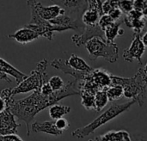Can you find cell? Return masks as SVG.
Instances as JSON below:
<instances>
[{
  "mask_svg": "<svg viewBox=\"0 0 147 141\" xmlns=\"http://www.w3.org/2000/svg\"><path fill=\"white\" fill-rule=\"evenodd\" d=\"M78 81L74 80L67 83L64 89L59 91H54L51 96H43L40 90L33 91V93L26 98L21 100H15L11 98L6 102L7 107L15 117L25 122L27 127V135L30 134V123L34 116L47 108L57 104L60 100L75 95H79L78 87Z\"/></svg>",
  "mask_w": 147,
  "mask_h": 141,
  "instance_id": "6da1fadb",
  "label": "cell"
},
{
  "mask_svg": "<svg viewBox=\"0 0 147 141\" xmlns=\"http://www.w3.org/2000/svg\"><path fill=\"white\" fill-rule=\"evenodd\" d=\"M47 65L48 61L46 59L38 62L36 68L33 70L25 79H23L15 88H7L3 90L0 96L5 102H8L17 94L39 90L41 86L47 82V73L46 72Z\"/></svg>",
  "mask_w": 147,
  "mask_h": 141,
  "instance_id": "7a4b0ae2",
  "label": "cell"
},
{
  "mask_svg": "<svg viewBox=\"0 0 147 141\" xmlns=\"http://www.w3.org/2000/svg\"><path fill=\"white\" fill-rule=\"evenodd\" d=\"M112 85H120L123 88V96L137 103L140 107L146 99L147 84L144 79L143 68H140L132 78H121L111 74Z\"/></svg>",
  "mask_w": 147,
  "mask_h": 141,
  "instance_id": "3957f363",
  "label": "cell"
},
{
  "mask_svg": "<svg viewBox=\"0 0 147 141\" xmlns=\"http://www.w3.org/2000/svg\"><path fill=\"white\" fill-rule=\"evenodd\" d=\"M134 103H135V102L131 100L125 103L112 105L105 112L101 114L97 118H96L92 122H90V124H88L85 127L78 128L75 131H73L71 135L78 139H84V138L89 136L90 134L94 133L96 129H98L102 126L105 125L106 123H108L110 121L114 120L115 118L118 117L122 113L128 110Z\"/></svg>",
  "mask_w": 147,
  "mask_h": 141,
  "instance_id": "277c9868",
  "label": "cell"
},
{
  "mask_svg": "<svg viewBox=\"0 0 147 141\" xmlns=\"http://www.w3.org/2000/svg\"><path fill=\"white\" fill-rule=\"evenodd\" d=\"M91 60L103 58L109 63H115L119 58V47L115 42L109 43L104 38L94 37L84 45Z\"/></svg>",
  "mask_w": 147,
  "mask_h": 141,
  "instance_id": "5b68a950",
  "label": "cell"
},
{
  "mask_svg": "<svg viewBox=\"0 0 147 141\" xmlns=\"http://www.w3.org/2000/svg\"><path fill=\"white\" fill-rule=\"evenodd\" d=\"M27 4L29 6L30 9H34L42 19L48 22L59 16L66 15L65 10L56 4L45 7L36 0H28Z\"/></svg>",
  "mask_w": 147,
  "mask_h": 141,
  "instance_id": "8992f818",
  "label": "cell"
},
{
  "mask_svg": "<svg viewBox=\"0 0 147 141\" xmlns=\"http://www.w3.org/2000/svg\"><path fill=\"white\" fill-rule=\"evenodd\" d=\"M54 4L64 9L66 15L75 18L81 19L83 13L88 8V0H51Z\"/></svg>",
  "mask_w": 147,
  "mask_h": 141,
  "instance_id": "52a82bcc",
  "label": "cell"
},
{
  "mask_svg": "<svg viewBox=\"0 0 147 141\" xmlns=\"http://www.w3.org/2000/svg\"><path fill=\"white\" fill-rule=\"evenodd\" d=\"M146 46L143 43L140 34H134L133 40L130 47L123 51V59L127 62H133L136 59L139 64H142V56L146 51Z\"/></svg>",
  "mask_w": 147,
  "mask_h": 141,
  "instance_id": "ba28073f",
  "label": "cell"
},
{
  "mask_svg": "<svg viewBox=\"0 0 147 141\" xmlns=\"http://www.w3.org/2000/svg\"><path fill=\"white\" fill-rule=\"evenodd\" d=\"M21 124L16 122L15 115L8 107L3 112L0 113V135L16 134Z\"/></svg>",
  "mask_w": 147,
  "mask_h": 141,
  "instance_id": "9c48e42d",
  "label": "cell"
},
{
  "mask_svg": "<svg viewBox=\"0 0 147 141\" xmlns=\"http://www.w3.org/2000/svg\"><path fill=\"white\" fill-rule=\"evenodd\" d=\"M94 37L104 38V32L102 30V28L99 27L98 24L93 27L85 26L84 31L80 34H76L71 36V40L77 47H81L85 45L87 41H89L90 39Z\"/></svg>",
  "mask_w": 147,
  "mask_h": 141,
  "instance_id": "30bf717a",
  "label": "cell"
},
{
  "mask_svg": "<svg viewBox=\"0 0 147 141\" xmlns=\"http://www.w3.org/2000/svg\"><path fill=\"white\" fill-rule=\"evenodd\" d=\"M8 75L13 77L17 84H20L28 76L21 72L19 70H17L16 67L11 65L4 59L0 58V79L4 80L8 83H11V79Z\"/></svg>",
  "mask_w": 147,
  "mask_h": 141,
  "instance_id": "8fae6325",
  "label": "cell"
},
{
  "mask_svg": "<svg viewBox=\"0 0 147 141\" xmlns=\"http://www.w3.org/2000/svg\"><path fill=\"white\" fill-rule=\"evenodd\" d=\"M51 65L54 67L55 69L60 70L63 72L65 74H68L75 78L77 81H84L90 78L91 72H78L70 67L67 64L66 61L61 59H56L51 62Z\"/></svg>",
  "mask_w": 147,
  "mask_h": 141,
  "instance_id": "7c38bea8",
  "label": "cell"
},
{
  "mask_svg": "<svg viewBox=\"0 0 147 141\" xmlns=\"http://www.w3.org/2000/svg\"><path fill=\"white\" fill-rule=\"evenodd\" d=\"M8 37L14 39L16 41H17L20 44H27V43H29L37 40L40 36L33 29L24 25L22 28L16 30L14 34H9Z\"/></svg>",
  "mask_w": 147,
  "mask_h": 141,
  "instance_id": "4fadbf2b",
  "label": "cell"
},
{
  "mask_svg": "<svg viewBox=\"0 0 147 141\" xmlns=\"http://www.w3.org/2000/svg\"><path fill=\"white\" fill-rule=\"evenodd\" d=\"M91 79L102 90H106L112 85L111 74L102 68L94 69L91 72Z\"/></svg>",
  "mask_w": 147,
  "mask_h": 141,
  "instance_id": "5bb4252c",
  "label": "cell"
},
{
  "mask_svg": "<svg viewBox=\"0 0 147 141\" xmlns=\"http://www.w3.org/2000/svg\"><path fill=\"white\" fill-rule=\"evenodd\" d=\"M31 130L34 133H45L50 135L60 136L63 132L59 131L55 125V121H44V122H34L31 125Z\"/></svg>",
  "mask_w": 147,
  "mask_h": 141,
  "instance_id": "9a60e30c",
  "label": "cell"
},
{
  "mask_svg": "<svg viewBox=\"0 0 147 141\" xmlns=\"http://www.w3.org/2000/svg\"><path fill=\"white\" fill-rule=\"evenodd\" d=\"M95 141H132L128 132L121 131H110L105 134L97 136Z\"/></svg>",
  "mask_w": 147,
  "mask_h": 141,
  "instance_id": "2e32d148",
  "label": "cell"
},
{
  "mask_svg": "<svg viewBox=\"0 0 147 141\" xmlns=\"http://www.w3.org/2000/svg\"><path fill=\"white\" fill-rule=\"evenodd\" d=\"M65 61L66 64L75 71L82 72H91L93 71V69L87 64V62L84 59L76 54H71V57Z\"/></svg>",
  "mask_w": 147,
  "mask_h": 141,
  "instance_id": "e0dca14e",
  "label": "cell"
},
{
  "mask_svg": "<svg viewBox=\"0 0 147 141\" xmlns=\"http://www.w3.org/2000/svg\"><path fill=\"white\" fill-rule=\"evenodd\" d=\"M122 22H123V20L115 22V23L111 24L110 26H109L108 28H105L104 38H105L106 41H108L109 43H113L115 39L117 36L122 35L124 34V29L121 28V25Z\"/></svg>",
  "mask_w": 147,
  "mask_h": 141,
  "instance_id": "ac0fdd59",
  "label": "cell"
},
{
  "mask_svg": "<svg viewBox=\"0 0 147 141\" xmlns=\"http://www.w3.org/2000/svg\"><path fill=\"white\" fill-rule=\"evenodd\" d=\"M101 16H102V15L96 9L87 8V9L83 13L81 20L84 26L93 27V26H96L98 24Z\"/></svg>",
  "mask_w": 147,
  "mask_h": 141,
  "instance_id": "d6986e66",
  "label": "cell"
},
{
  "mask_svg": "<svg viewBox=\"0 0 147 141\" xmlns=\"http://www.w3.org/2000/svg\"><path fill=\"white\" fill-rule=\"evenodd\" d=\"M123 22H125L127 27L131 28L134 34H140L145 27L146 26V20L145 17L140 19H133L127 15L123 17Z\"/></svg>",
  "mask_w": 147,
  "mask_h": 141,
  "instance_id": "ffe728a7",
  "label": "cell"
},
{
  "mask_svg": "<svg viewBox=\"0 0 147 141\" xmlns=\"http://www.w3.org/2000/svg\"><path fill=\"white\" fill-rule=\"evenodd\" d=\"M71 108L69 106H64L59 104H54L49 108V115L53 120H59L63 118L65 115L71 112Z\"/></svg>",
  "mask_w": 147,
  "mask_h": 141,
  "instance_id": "44dd1931",
  "label": "cell"
},
{
  "mask_svg": "<svg viewBox=\"0 0 147 141\" xmlns=\"http://www.w3.org/2000/svg\"><path fill=\"white\" fill-rule=\"evenodd\" d=\"M109 98L106 93L105 90H102L100 91H98L96 95H95V106H96V111L99 112L102 109H103L105 108V106L108 104L109 103Z\"/></svg>",
  "mask_w": 147,
  "mask_h": 141,
  "instance_id": "7402d4cb",
  "label": "cell"
},
{
  "mask_svg": "<svg viewBox=\"0 0 147 141\" xmlns=\"http://www.w3.org/2000/svg\"><path fill=\"white\" fill-rule=\"evenodd\" d=\"M105 90L109 102L118 100L123 96V88L120 85H111Z\"/></svg>",
  "mask_w": 147,
  "mask_h": 141,
  "instance_id": "603a6c76",
  "label": "cell"
},
{
  "mask_svg": "<svg viewBox=\"0 0 147 141\" xmlns=\"http://www.w3.org/2000/svg\"><path fill=\"white\" fill-rule=\"evenodd\" d=\"M79 96L82 98L81 103L84 106V108L87 110H95L96 106H95V96H91L89 94L85 93H80Z\"/></svg>",
  "mask_w": 147,
  "mask_h": 141,
  "instance_id": "cb8c5ba5",
  "label": "cell"
},
{
  "mask_svg": "<svg viewBox=\"0 0 147 141\" xmlns=\"http://www.w3.org/2000/svg\"><path fill=\"white\" fill-rule=\"evenodd\" d=\"M48 84L53 91H59L65 87V83L63 79L59 76H53L48 80Z\"/></svg>",
  "mask_w": 147,
  "mask_h": 141,
  "instance_id": "d4e9b609",
  "label": "cell"
},
{
  "mask_svg": "<svg viewBox=\"0 0 147 141\" xmlns=\"http://www.w3.org/2000/svg\"><path fill=\"white\" fill-rule=\"evenodd\" d=\"M119 9L122 13L127 15L134 9V0H120Z\"/></svg>",
  "mask_w": 147,
  "mask_h": 141,
  "instance_id": "484cf974",
  "label": "cell"
},
{
  "mask_svg": "<svg viewBox=\"0 0 147 141\" xmlns=\"http://www.w3.org/2000/svg\"><path fill=\"white\" fill-rule=\"evenodd\" d=\"M115 22L110 17L109 15H102L101 17H100V20H99V22H98V25L99 27L102 28V30L104 32L105 28H108L109 26H110L111 24L115 23Z\"/></svg>",
  "mask_w": 147,
  "mask_h": 141,
  "instance_id": "4316f807",
  "label": "cell"
},
{
  "mask_svg": "<svg viewBox=\"0 0 147 141\" xmlns=\"http://www.w3.org/2000/svg\"><path fill=\"white\" fill-rule=\"evenodd\" d=\"M55 125H56V128L59 131H61L63 133H64V131H65L66 129H68V128L70 126L68 121L66 119H65V118H60L59 120H56L55 121Z\"/></svg>",
  "mask_w": 147,
  "mask_h": 141,
  "instance_id": "83f0119b",
  "label": "cell"
},
{
  "mask_svg": "<svg viewBox=\"0 0 147 141\" xmlns=\"http://www.w3.org/2000/svg\"><path fill=\"white\" fill-rule=\"evenodd\" d=\"M108 15H109L110 17H111L115 22H118V21H120V19L121 18L123 13H122V11H121L119 8H115V9H113Z\"/></svg>",
  "mask_w": 147,
  "mask_h": 141,
  "instance_id": "f1b7e54d",
  "label": "cell"
},
{
  "mask_svg": "<svg viewBox=\"0 0 147 141\" xmlns=\"http://www.w3.org/2000/svg\"><path fill=\"white\" fill-rule=\"evenodd\" d=\"M40 93H41L43 96H51V95L54 92V91L53 90V89L51 88V86L49 85L48 82H47L46 84H44L41 86V88L40 89Z\"/></svg>",
  "mask_w": 147,
  "mask_h": 141,
  "instance_id": "f546056e",
  "label": "cell"
},
{
  "mask_svg": "<svg viewBox=\"0 0 147 141\" xmlns=\"http://www.w3.org/2000/svg\"><path fill=\"white\" fill-rule=\"evenodd\" d=\"M0 141H23L17 134L0 135Z\"/></svg>",
  "mask_w": 147,
  "mask_h": 141,
  "instance_id": "4dcf8cb0",
  "label": "cell"
},
{
  "mask_svg": "<svg viewBox=\"0 0 147 141\" xmlns=\"http://www.w3.org/2000/svg\"><path fill=\"white\" fill-rule=\"evenodd\" d=\"M7 109V105H6V103L5 101L0 96V113L3 112L5 109Z\"/></svg>",
  "mask_w": 147,
  "mask_h": 141,
  "instance_id": "1f68e13d",
  "label": "cell"
},
{
  "mask_svg": "<svg viewBox=\"0 0 147 141\" xmlns=\"http://www.w3.org/2000/svg\"><path fill=\"white\" fill-rule=\"evenodd\" d=\"M141 40H142L143 43L145 44V46H146V47H147V30H146V32L144 34V35L141 37Z\"/></svg>",
  "mask_w": 147,
  "mask_h": 141,
  "instance_id": "d6a6232c",
  "label": "cell"
},
{
  "mask_svg": "<svg viewBox=\"0 0 147 141\" xmlns=\"http://www.w3.org/2000/svg\"><path fill=\"white\" fill-rule=\"evenodd\" d=\"M143 72H144V68H143ZM144 79H145V81H146V83L147 84V77L146 75V73H145V72H144Z\"/></svg>",
  "mask_w": 147,
  "mask_h": 141,
  "instance_id": "836d02e7",
  "label": "cell"
},
{
  "mask_svg": "<svg viewBox=\"0 0 147 141\" xmlns=\"http://www.w3.org/2000/svg\"><path fill=\"white\" fill-rule=\"evenodd\" d=\"M144 70H145L146 72H147V63L146 65V66H145V68H144Z\"/></svg>",
  "mask_w": 147,
  "mask_h": 141,
  "instance_id": "e575fe53",
  "label": "cell"
},
{
  "mask_svg": "<svg viewBox=\"0 0 147 141\" xmlns=\"http://www.w3.org/2000/svg\"><path fill=\"white\" fill-rule=\"evenodd\" d=\"M145 5H146L147 6V0H145Z\"/></svg>",
  "mask_w": 147,
  "mask_h": 141,
  "instance_id": "d590c367",
  "label": "cell"
},
{
  "mask_svg": "<svg viewBox=\"0 0 147 141\" xmlns=\"http://www.w3.org/2000/svg\"><path fill=\"white\" fill-rule=\"evenodd\" d=\"M89 141H95V140H90Z\"/></svg>",
  "mask_w": 147,
  "mask_h": 141,
  "instance_id": "8d00e7d4",
  "label": "cell"
}]
</instances>
